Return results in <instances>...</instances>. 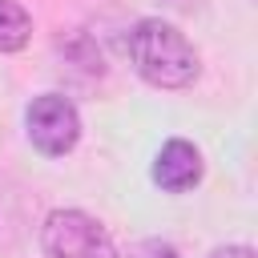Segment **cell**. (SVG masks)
Segmentation results:
<instances>
[{"label": "cell", "mask_w": 258, "mask_h": 258, "mask_svg": "<svg viewBox=\"0 0 258 258\" xmlns=\"http://www.w3.org/2000/svg\"><path fill=\"white\" fill-rule=\"evenodd\" d=\"M129 56L137 73L157 89H181L198 77L194 44L165 20H137V28L129 32Z\"/></svg>", "instance_id": "obj_1"}, {"label": "cell", "mask_w": 258, "mask_h": 258, "mask_svg": "<svg viewBox=\"0 0 258 258\" xmlns=\"http://www.w3.org/2000/svg\"><path fill=\"white\" fill-rule=\"evenodd\" d=\"M40 242H44L48 258H117L105 226L93 222L81 210H56V214H48Z\"/></svg>", "instance_id": "obj_2"}, {"label": "cell", "mask_w": 258, "mask_h": 258, "mask_svg": "<svg viewBox=\"0 0 258 258\" xmlns=\"http://www.w3.org/2000/svg\"><path fill=\"white\" fill-rule=\"evenodd\" d=\"M24 121H28L32 145H36L40 153H48V157L69 153V149L77 145V137H81V117H77V109H73L60 93L36 97V101L28 105V113H24Z\"/></svg>", "instance_id": "obj_3"}, {"label": "cell", "mask_w": 258, "mask_h": 258, "mask_svg": "<svg viewBox=\"0 0 258 258\" xmlns=\"http://www.w3.org/2000/svg\"><path fill=\"white\" fill-rule=\"evenodd\" d=\"M153 181H157L161 189H169V194L194 189V185L202 181V153H198L189 141H181V137L165 141L161 153H157V161H153Z\"/></svg>", "instance_id": "obj_4"}, {"label": "cell", "mask_w": 258, "mask_h": 258, "mask_svg": "<svg viewBox=\"0 0 258 258\" xmlns=\"http://www.w3.org/2000/svg\"><path fill=\"white\" fill-rule=\"evenodd\" d=\"M28 36H32V20H28V12H24L20 4H12V0H0V52H16V48H24Z\"/></svg>", "instance_id": "obj_5"}, {"label": "cell", "mask_w": 258, "mask_h": 258, "mask_svg": "<svg viewBox=\"0 0 258 258\" xmlns=\"http://www.w3.org/2000/svg\"><path fill=\"white\" fill-rule=\"evenodd\" d=\"M125 258H177V250L169 242H157V238H145V242H133Z\"/></svg>", "instance_id": "obj_6"}, {"label": "cell", "mask_w": 258, "mask_h": 258, "mask_svg": "<svg viewBox=\"0 0 258 258\" xmlns=\"http://www.w3.org/2000/svg\"><path fill=\"white\" fill-rule=\"evenodd\" d=\"M210 258H254V250L250 246H218Z\"/></svg>", "instance_id": "obj_7"}]
</instances>
